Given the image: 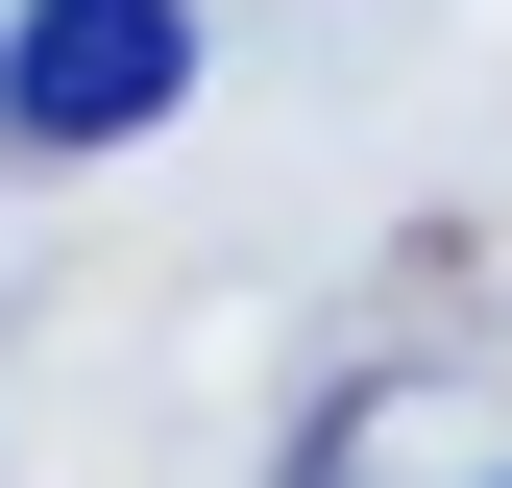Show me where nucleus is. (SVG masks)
<instances>
[{"mask_svg": "<svg viewBox=\"0 0 512 488\" xmlns=\"http://www.w3.org/2000/svg\"><path fill=\"white\" fill-rule=\"evenodd\" d=\"M196 98V0H25L0 25V147H147Z\"/></svg>", "mask_w": 512, "mask_h": 488, "instance_id": "nucleus-1", "label": "nucleus"}, {"mask_svg": "<svg viewBox=\"0 0 512 488\" xmlns=\"http://www.w3.org/2000/svg\"><path fill=\"white\" fill-rule=\"evenodd\" d=\"M317 488H512V440H488L464 391H391V415H342V464H317Z\"/></svg>", "mask_w": 512, "mask_h": 488, "instance_id": "nucleus-2", "label": "nucleus"}]
</instances>
